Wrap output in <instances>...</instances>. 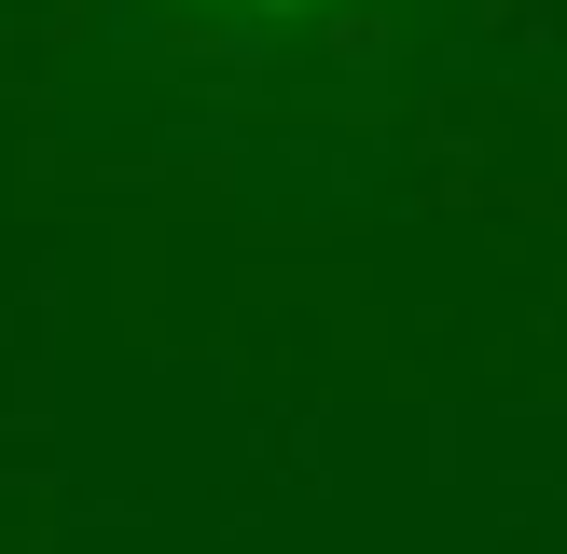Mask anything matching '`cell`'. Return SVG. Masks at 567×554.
I'll use <instances>...</instances> for the list:
<instances>
[{
    "instance_id": "obj_1",
    "label": "cell",
    "mask_w": 567,
    "mask_h": 554,
    "mask_svg": "<svg viewBox=\"0 0 567 554\" xmlns=\"http://www.w3.org/2000/svg\"><path fill=\"white\" fill-rule=\"evenodd\" d=\"M221 14H319V0H221Z\"/></svg>"
}]
</instances>
